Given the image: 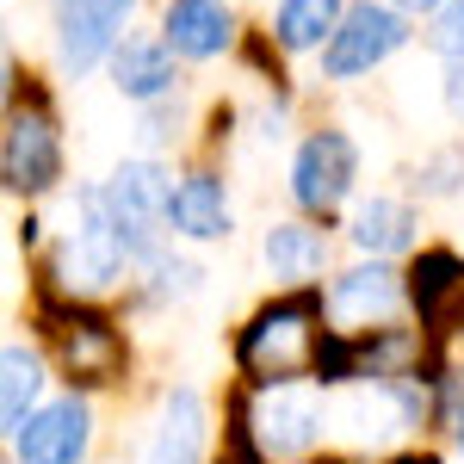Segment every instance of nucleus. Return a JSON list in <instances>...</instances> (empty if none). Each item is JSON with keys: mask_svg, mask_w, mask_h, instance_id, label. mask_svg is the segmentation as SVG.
Returning a JSON list of instances; mask_svg holds the SVG:
<instances>
[{"mask_svg": "<svg viewBox=\"0 0 464 464\" xmlns=\"http://www.w3.org/2000/svg\"><path fill=\"white\" fill-rule=\"evenodd\" d=\"M316 297L310 291H297L285 304H266L260 316L242 328V372H248L254 384H291L297 372H310L316 365Z\"/></svg>", "mask_w": 464, "mask_h": 464, "instance_id": "1", "label": "nucleus"}, {"mask_svg": "<svg viewBox=\"0 0 464 464\" xmlns=\"http://www.w3.org/2000/svg\"><path fill=\"white\" fill-rule=\"evenodd\" d=\"M402 44H409L402 13L384 6V0H359V6H347V19L334 25L328 50H322V69L334 74V81H353V74H372L384 56H396Z\"/></svg>", "mask_w": 464, "mask_h": 464, "instance_id": "2", "label": "nucleus"}, {"mask_svg": "<svg viewBox=\"0 0 464 464\" xmlns=\"http://www.w3.org/2000/svg\"><path fill=\"white\" fill-rule=\"evenodd\" d=\"M74 211H81V223H74L69 248H63V273H69V285H81V291H106L111 279L124 273L130 242H124L118 217H111L106 192H81Z\"/></svg>", "mask_w": 464, "mask_h": 464, "instance_id": "3", "label": "nucleus"}, {"mask_svg": "<svg viewBox=\"0 0 464 464\" xmlns=\"http://www.w3.org/2000/svg\"><path fill=\"white\" fill-rule=\"evenodd\" d=\"M353 174H359L353 137H341V130H316L310 143L297 149V161H291V192H297L304 211L328 217L347 192H353Z\"/></svg>", "mask_w": 464, "mask_h": 464, "instance_id": "4", "label": "nucleus"}, {"mask_svg": "<svg viewBox=\"0 0 464 464\" xmlns=\"http://www.w3.org/2000/svg\"><path fill=\"white\" fill-rule=\"evenodd\" d=\"M50 341L69 365L74 384H111L124 372V341L111 334L100 316H81V310H50Z\"/></svg>", "mask_w": 464, "mask_h": 464, "instance_id": "5", "label": "nucleus"}, {"mask_svg": "<svg viewBox=\"0 0 464 464\" xmlns=\"http://www.w3.org/2000/svg\"><path fill=\"white\" fill-rule=\"evenodd\" d=\"M0 174L13 192H44L63 174V143L50 130L44 111H13L6 118V143H0Z\"/></svg>", "mask_w": 464, "mask_h": 464, "instance_id": "6", "label": "nucleus"}, {"mask_svg": "<svg viewBox=\"0 0 464 464\" xmlns=\"http://www.w3.org/2000/svg\"><path fill=\"white\" fill-rule=\"evenodd\" d=\"M87 440H93V415H87V402L63 396V402L37 409L32 421L13 433V452H19V464H81Z\"/></svg>", "mask_w": 464, "mask_h": 464, "instance_id": "7", "label": "nucleus"}, {"mask_svg": "<svg viewBox=\"0 0 464 464\" xmlns=\"http://www.w3.org/2000/svg\"><path fill=\"white\" fill-rule=\"evenodd\" d=\"M168 198H174V186L161 179V168H149V161L118 168L106 205H111V217H118V229H124L130 254H149V248H155V223L168 217Z\"/></svg>", "mask_w": 464, "mask_h": 464, "instance_id": "8", "label": "nucleus"}, {"mask_svg": "<svg viewBox=\"0 0 464 464\" xmlns=\"http://www.w3.org/2000/svg\"><path fill=\"white\" fill-rule=\"evenodd\" d=\"M137 0H56V32L69 69H93L106 50H118V25L130 19Z\"/></svg>", "mask_w": 464, "mask_h": 464, "instance_id": "9", "label": "nucleus"}, {"mask_svg": "<svg viewBox=\"0 0 464 464\" xmlns=\"http://www.w3.org/2000/svg\"><path fill=\"white\" fill-rule=\"evenodd\" d=\"M260 452L266 459H297V452H310L322 433V402L310 391H285V384H273V396L260 402Z\"/></svg>", "mask_w": 464, "mask_h": 464, "instance_id": "10", "label": "nucleus"}, {"mask_svg": "<svg viewBox=\"0 0 464 464\" xmlns=\"http://www.w3.org/2000/svg\"><path fill=\"white\" fill-rule=\"evenodd\" d=\"M161 37L174 44L179 56L205 63V56H223V50H229L236 19H229L223 0H168V13H161Z\"/></svg>", "mask_w": 464, "mask_h": 464, "instance_id": "11", "label": "nucleus"}, {"mask_svg": "<svg viewBox=\"0 0 464 464\" xmlns=\"http://www.w3.org/2000/svg\"><path fill=\"white\" fill-rule=\"evenodd\" d=\"M409 297H415L421 322L446 328V322L464 310V260H459V254H446V248L421 254V260L409 266Z\"/></svg>", "mask_w": 464, "mask_h": 464, "instance_id": "12", "label": "nucleus"}, {"mask_svg": "<svg viewBox=\"0 0 464 464\" xmlns=\"http://www.w3.org/2000/svg\"><path fill=\"white\" fill-rule=\"evenodd\" d=\"M174 44L168 37H124L111 50V74H118V93L130 100H161L174 87Z\"/></svg>", "mask_w": 464, "mask_h": 464, "instance_id": "13", "label": "nucleus"}, {"mask_svg": "<svg viewBox=\"0 0 464 464\" xmlns=\"http://www.w3.org/2000/svg\"><path fill=\"white\" fill-rule=\"evenodd\" d=\"M168 223L192 242H217L229 236V205H223V179L217 174H186L168 198Z\"/></svg>", "mask_w": 464, "mask_h": 464, "instance_id": "14", "label": "nucleus"}, {"mask_svg": "<svg viewBox=\"0 0 464 464\" xmlns=\"http://www.w3.org/2000/svg\"><path fill=\"white\" fill-rule=\"evenodd\" d=\"M205 452V409L192 391H174L168 396V415H161V433L149 446V464H198Z\"/></svg>", "mask_w": 464, "mask_h": 464, "instance_id": "15", "label": "nucleus"}, {"mask_svg": "<svg viewBox=\"0 0 464 464\" xmlns=\"http://www.w3.org/2000/svg\"><path fill=\"white\" fill-rule=\"evenodd\" d=\"M402 304V285H396L391 266H359L334 285V316L341 322H372V316H391Z\"/></svg>", "mask_w": 464, "mask_h": 464, "instance_id": "16", "label": "nucleus"}, {"mask_svg": "<svg viewBox=\"0 0 464 464\" xmlns=\"http://www.w3.org/2000/svg\"><path fill=\"white\" fill-rule=\"evenodd\" d=\"M409 229H415V211L402 205V198H365L353 211V236L365 254H396V248H409Z\"/></svg>", "mask_w": 464, "mask_h": 464, "instance_id": "17", "label": "nucleus"}, {"mask_svg": "<svg viewBox=\"0 0 464 464\" xmlns=\"http://www.w3.org/2000/svg\"><path fill=\"white\" fill-rule=\"evenodd\" d=\"M322 260H328L322 229H304V223L266 229V266H273V279H310V273H322Z\"/></svg>", "mask_w": 464, "mask_h": 464, "instance_id": "18", "label": "nucleus"}, {"mask_svg": "<svg viewBox=\"0 0 464 464\" xmlns=\"http://www.w3.org/2000/svg\"><path fill=\"white\" fill-rule=\"evenodd\" d=\"M347 13H341V0H279V19H273V37L285 44V50H316L322 37H334Z\"/></svg>", "mask_w": 464, "mask_h": 464, "instance_id": "19", "label": "nucleus"}, {"mask_svg": "<svg viewBox=\"0 0 464 464\" xmlns=\"http://www.w3.org/2000/svg\"><path fill=\"white\" fill-rule=\"evenodd\" d=\"M0 372H6V378H0V409H6V433H19L25 421H32L25 409H32L37 391H44V365H37V353H25V347H6V353H0Z\"/></svg>", "mask_w": 464, "mask_h": 464, "instance_id": "20", "label": "nucleus"}, {"mask_svg": "<svg viewBox=\"0 0 464 464\" xmlns=\"http://www.w3.org/2000/svg\"><path fill=\"white\" fill-rule=\"evenodd\" d=\"M433 50L446 63H464V0H446L440 19H433Z\"/></svg>", "mask_w": 464, "mask_h": 464, "instance_id": "21", "label": "nucleus"}, {"mask_svg": "<svg viewBox=\"0 0 464 464\" xmlns=\"http://www.w3.org/2000/svg\"><path fill=\"white\" fill-rule=\"evenodd\" d=\"M446 100H452V111L464 118V63H452V74H446Z\"/></svg>", "mask_w": 464, "mask_h": 464, "instance_id": "22", "label": "nucleus"}, {"mask_svg": "<svg viewBox=\"0 0 464 464\" xmlns=\"http://www.w3.org/2000/svg\"><path fill=\"white\" fill-rule=\"evenodd\" d=\"M391 6H402V13H440L446 0H391Z\"/></svg>", "mask_w": 464, "mask_h": 464, "instance_id": "23", "label": "nucleus"}, {"mask_svg": "<svg viewBox=\"0 0 464 464\" xmlns=\"http://www.w3.org/2000/svg\"><path fill=\"white\" fill-rule=\"evenodd\" d=\"M396 464H440V459H428V452H409V459H396Z\"/></svg>", "mask_w": 464, "mask_h": 464, "instance_id": "24", "label": "nucleus"}]
</instances>
